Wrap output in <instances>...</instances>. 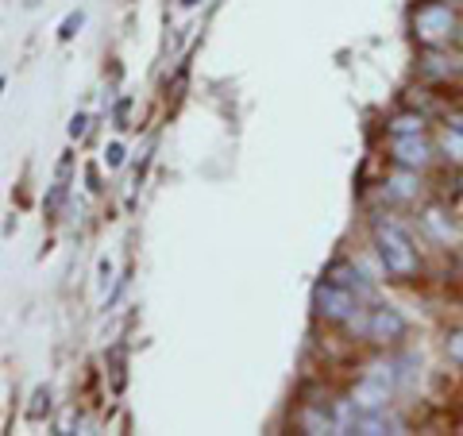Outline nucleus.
Masks as SVG:
<instances>
[{
	"instance_id": "obj_12",
	"label": "nucleus",
	"mask_w": 463,
	"mask_h": 436,
	"mask_svg": "<svg viewBox=\"0 0 463 436\" xmlns=\"http://www.w3.org/2000/svg\"><path fill=\"white\" fill-rule=\"evenodd\" d=\"M425 224L437 232L440 240H452V221H444V213H440V209H429V213H425Z\"/></svg>"
},
{
	"instance_id": "obj_7",
	"label": "nucleus",
	"mask_w": 463,
	"mask_h": 436,
	"mask_svg": "<svg viewBox=\"0 0 463 436\" xmlns=\"http://www.w3.org/2000/svg\"><path fill=\"white\" fill-rule=\"evenodd\" d=\"M325 279L347 286V289H352V294H359V298H367V294H371V286L364 282V270L352 267V263H344V259H340V263H332V267L325 270Z\"/></svg>"
},
{
	"instance_id": "obj_1",
	"label": "nucleus",
	"mask_w": 463,
	"mask_h": 436,
	"mask_svg": "<svg viewBox=\"0 0 463 436\" xmlns=\"http://www.w3.org/2000/svg\"><path fill=\"white\" fill-rule=\"evenodd\" d=\"M371 232H374V247H379L386 274H394V279H413L417 267H421V259H417L410 232H405L398 221H390V216H374Z\"/></svg>"
},
{
	"instance_id": "obj_5",
	"label": "nucleus",
	"mask_w": 463,
	"mask_h": 436,
	"mask_svg": "<svg viewBox=\"0 0 463 436\" xmlns=\"http://www.w3.org/2000/svg\"><path fill=\"white\" fill-rule=\"evenodd\" d=\"M394 163L405 170H425L432 163V147L425 143V136H394Z\"/></svg>"
},
{
	"instance_id": "obj_17",
	"label": "nucleus",
	"mask_w": 463,
	"mask_h": 436,
	"mask_svg": "<svg viewBox=\"0 0 463 436\" xmlns=\"http://www.w3.org/2000/svg\"><path fill=\"white\" fill-rule=\"evenodd\" d=\"M452 132H463V112L452 116Z\"/></svg>"
},
{
	"instance_id": "obj_8",
	"label": "nucleus",
	"mask_w": 463,
	"mask_h": 436,
	"mask_svg": "<svg viewBox=\"0 0 463 436\" xmlns=\"http://www.w3.org/2000/svg\"><path fill=\"white\" fill-rule=\"evenodd\" d=\"M417 190H421V182H417V170H398L394 178H390V197H398V201H410L417 197Z\"/></svg>"
},
{
	"instance_id": "obj_11",
	"label": "nucleus",
	"mask_w": 463,
	"mask_h": 436,
	"mask_svg": "<svg viewBox=\"0 0 463 436\" xmlns=\"http://www.w3.org/2000/svg\"><path fill=\"white\" fill-rule=\"evenodd\" d=\"M440 143H444L448 158H452V163H459V166H463V132H452V128H448Z\"/></svg>"
},
{
	"instance_id": "obj_13",
	"label": "nucleus",
	"mask_w": 463,
	"mask_h": 436,
	"mask_svg": "<svg viewBox=\"0 0 463 436\" xmlns=\"http://www.w3.org/2000/svg\"><path fill=\"white\" fill-rule=\"evenodd\" d=\"M444 58H437V54H425V62H421V70L425 74H432V78H448V74H456V66H440Z\"/></svg>"
},
{
	"instance_id": "obj_16",
	"label": "nucleus",
	"mask_w": 463,
	"mask_h": 436,
	"mask_svg": "<svg viewBox=\"0 0 463 436\" xmlns=\"http://www.w3.org/2000/svg\"><path fill=\"white\" fill-rule=\"evenodd\" d=\"M70 136H85V120H81V116L74 120V128H70Z\"/></svg>"
},
{
	"instance_id": "obj_14",
	"label": "nucleus",
	"mask_w": 463,
	"mask_h": 436,
	"mask_svg": "<svg viewBox=\"0 0 463 436\" xmlns=\"http://www.w3.org/2000/svg\"><path fill=\"white\" fill-rule=\"evenodd\" d=\"M448 359H452V363H459V367H463V328H456L452 332V336H448Z\"/></svg>"
},
{
	"instance_id": "obj_6",
	"label": "nucleus",
	"mask_w": 463,
	"mask_h": 436,
	"mask_svg": "<svg viewBox=\"0 0 463 436\" xmlns=\"http://www.w3.org/2000/svg\"><path fill=\"white\" fill-rule=\"evenodd\" d=\"M298 421L306 432H336V410H328L325 402H309Z\"/></svg>"
},
{
	"instance_id": "obj_3",
	"label": "nucleus",
	"mask_w": 463,
	"mask_h": 436,
	"mask_svg": "<svg viewBox=\"0 0 463 436\" xmlns=\"http://www.w3.org/2000/svg\"><path fill=\"white\" fill-rule=\"evenodd\" d=\"M359 301H364V298L352 294V289L340 286V282H332V279L317 282V289H313L317 317H325V321H332V325H347V321H355Z\"/></svg>"
},
{
	"instance_id": "obj_19",
	"label": "nucleus",
	"mask_w": 463,
	"mask_h": 436,
	"mask_svg": "<svg viewBox=\"0 0 463 436\" xmlns=\"http://www.w3.org/2000/svg\"><path fill=\"white\" fill-rule=\"evenodd\" d=\"M448 5H463V0H448Z\"/></svg>"
},
{
	"instance_id": "obj_18",
	"label": "nucleus",
	"mask_w": 463,
	"mask_h": 436,
	"mask_svg": "<svg viewBox=\"0 0 463 436\" xmlns=\"http://www.w3.org/2000/svg\"><path fill=\"white\" fill-rule=\"evenodd\" d=\"M456 43H459V51H463V24H459V32H456Z\"/></svg>"
},
{
	"instance_id": "obj_10",
	"label": "nucleus",
	"mask_w": 463,
	"mask_h": 436,
	"mask_svg": "<svg viewBox=\"0 0 463 436\" xmlns=\"http://www.w3.org/2000/svg\"><path fill=\"white\" fill-rule=\"evenodd\" d=\"M66 182H70V158H62V166H58V185H54V194L47 201V209L54 213L58 205H62V197H66Z\"/></svg>"
},
{
	"instance_id": "obj_4",
	"label": "nucleus",
	"mask_w": 463,
	"mask_h": 436,
	"mask_svg": "<svg viewBox=\"0 0 463 436\" xmlns=\"http://www.w3.org/2000/svg\"><path fill=\"white\" fill-rule=\"evenodd\" d=\"M405 317L394 309V305H374V309L367 313V321H364V332L374 340V344H394L405 336Z\"/></svg>"
},
{
	"instance_id": "obj_9",
	"label": "nucleus",
	"mask_w": 463,
	"mask_h": 436,
	"mask_svg": "<svg viewBox=\"0 0 463 436\" xmlns=\"http://www.w3.org/2000/svg\"><path fill=\"white\" fill-rule=\"evenodd\" d=\"M390 132L394 136H421L425 132V116L421 112H398L390 120Z\"/></svg>"
},
{
	"instance_id": "obj_2",
	"label": "nucleus",
	"mask_w": 463,
	"mask_h": 436,
	"mask_svg": "<svg viewBox=\"0 0 463 436\" xmlns=\"http://www.w3.org/2000/svg\"><path fill=\"white\" fill-rule=\"evenodd\" d=\"M456 32H459L456 8L444 5V0H425V5L413 8V35L425 47H440V43L456 39Z\"/></svg>"
},
{
	"instance_id": "obj_15",
	"label": "nucleus",
	"mask_w": 463,
	"mask_h": 436,
	"mask_svg": "<svg viewBox=\"0 0 463 436\" xmlns=\"http://www.w3.org/2000/svg\"><path fill=\"white\" fill-rule=\"evenodd\" d=\"M120 155H124V151H120V147H116V143H112V147H109V163L116 166V163H120Z\"/></svg>"
}]
</instances>
